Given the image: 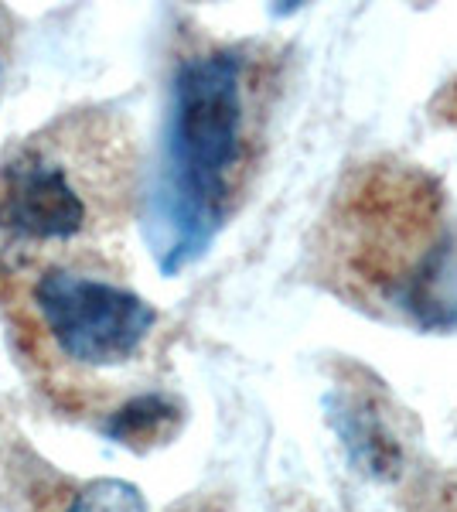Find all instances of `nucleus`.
Wrapping results in <instances>:
<instances>
[{
    "mask_svg": "<svg viewBox=\"0 0 457 512\" xmlns=\"http://www.w3.org/2000/svg\"><path fill=\"white\" fill-rule=\"evenodd\" d=\"M137 198V144L106 106L69 110L0 158V256L86 263L127 226Z\"/></svg>",
    "mask_w": 457,
    "mask_h": 512,
    "instance_id": "1",
    "label": "nucleus"
},
{
    "mask_svg": "<svg viewBox=\"0 0 457 512\" xmlns=\"http://www.w3.org/2000/svg\"><path fill=\"white\" fill-rule=\"evenodd\" d=\"M256 93L253 65L236 48H209L178 62L164 161L171 267L209 246L243 192L256 147Z\"/></svg>",
    "mask_w": 457,
    "mask_h": 512,
    "instance_id": "2",
    "label": "nucleus"
},
{
    "mask_svg": "<svg viewBox=\"0 0 457 512\" xmlns=\"http://www.w3.org/2000/svg\"><path fill=\"white\" fill-rule=\"evenodd\" d=\"M4 277L28 355L58 379L123 369L157 328V311L144 297L86 274L82 263H21Z\"/></svg>",
    "mask_w": 457,
    "mask_h": 512,
    "instance_id": "3",
    "label": "nucleus"
},
{
    "mask_svg": "<svg viewBox=\"0 0 457 512\" xmlns=\"http://www.w3.org/2000/svg\"><path fill=\"white\" fill-rule=\"evenodd\" d=\"M331 424H335L338 437H342L345 451L352 454V461L372 478H393L403 465L400 441L389 434L386 420L369 396H338V403L331 407Z\"/></svg>",
    "mask_w": 457,
    "mask_h": 512,
    "instance_id": "4",
    "label": "nucleus"
},
{
    "mask_svg": "<svg viewBox=\"0 0 457 512\" xmlns=\"http://www.w3.org/2000/svg\"><path fill=\"white\" fill-rule=\"evenodd\" d=\"M174 420H178L174 403L157 393H147V396H134L130 403H123V407L106 420V434L120 444H130V448H144V444H154V441H161V437H168Z\"/></svg>",
    "mask_w": 457,
    "mask_h": 512,
    "instance_id": "5",
    "label": "nucleus"
},
{
    "mask_svg": "<svg viewBox=\"0 0 457 512\" xmlns=\"http://www.w3.org/2000/svg\"><path fill=\"white\" fill-rule=\"evenodd\" d=\"M65 512H147V506L134 485L103 478V482L86 485Z\"/></svg>",
    "mask_w": 457,
    "mask_h": 512,
    "instance_id": "6",
    "label": "nucleus"
},
{
    "mask_svg": "<svg viewBox=\"0 0 457 512\" xmlns=\"http://www.w3.org/2000/svg\"><path fill=\"white\" fill-rule=\"evenodd\" d=\"M0 76H4V59H0Z\"/></svg>",
    "mask_w": 457,
    "mask_h": 512,
    "instance_id": "7",
    "label": "nucleus"
}]
</instances>
